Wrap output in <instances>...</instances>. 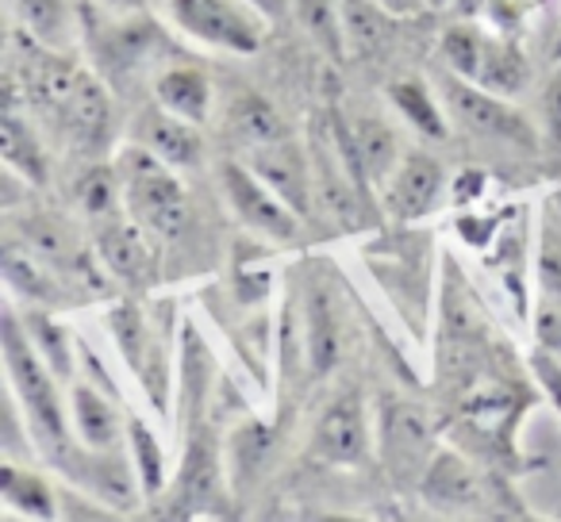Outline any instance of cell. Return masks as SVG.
<instances>
[{
  "label": "cell",
  "mask_w": 561,
  "mask_h": 522,
  "mask_svg": "<svg viewBox=\"0 0 561 522\" xmlns=\"http://www.w3.org/2000/svg\"><path fill=\"white\" fill-rule=\"evenodd\" d=\"M0 350H4V369H9V392L16 396L20 411H24L27 430H32L43 450H50L55 457L70 453L73 422H70V407L58 396V384H55L58 373L39 353V346L32 343L24 320H20L12 304H4Z\"/></svg>",
  "instance_id": "obj_1"
},
{
  "label": "cell",
  "mask_w": 561,
  "mask_h": 522,
  "mask_svg": "<svg viewBox=\"0 0 561 522\" xmlns=\"http://www.w3.org/2000/svg\"><path fill=\"white\" fill-rule=\"evenodd\" d=\"M116 173L124 185L127 216L139 227H147L154 239H178L188 223V193L178 181V170L165 165L147 147L127 139V147L116 154Z\"/></svg>",
  "instance_id": "obj_2"
},
{
  "label": "cell",
  "mask_w": 561,
  "mask_h": 522,
  "mask_svg": "<svg viewBox=\"0 0 561 522\" xmlns=\"http://www.w3.org/2000/svg\"><path fill=\"white\" fill-rule=\"evenodd\" d=\"M170 16L193 43L227 55H257L270 20L250 0H170Z\"/></svg>",
  "instance_id": "obj_3"
},
{
  "label": "cell",
  "mask_w": 561,
  "mask_h": 522,
  "mask_svg": "<svg viewBox=\"0 0 561 522\" xmlns=\"http://www.w3.org/2000/svg\"><path fill=\"white\" fill-rule=\"evenodd\" d=\"M443 96H446V112L454 116V124L466 127V131L481 135V139H496L507 142V147H523V150H535L538 147V135L530 127V119L515 108L507 96H496L489 89L473 85V81L450 78L443 81Z\"/></svg>",
  "instance_id": "obj_4"
},
{
  "label": "cell",
  "mask_w": 561,
  "mask_h": 522,
  "mask_svg": "<svg viewBox=\"0 0 561 522\" xmlns=\"http://www.w3.org/2000/svg\"><path fill=\"white\" fill-rule=\"evenodd\" d=\"M219 188H224L227 208L234 211V219H239L242 227H250V231L265 234V239H277V242L297 239L300 216L280 200L250 165L224 162L219 165Z\"/></svg>",
  "instance_id": "obj_5"
},
{
  "label": "cell",
  "mask_w": 561,
  "mask_h": 522,
  "mask_svg": "<svg viewBox=\"0 0 561 522\" xmlns=\"http://www.w3.org/2000/svg\"><path fill=\"white\" fill-rule=\"evenodd\" d=\"M381 457L389 473L420 480L427 476L435 453V430L423 407L408 404V399H385L381 404Z\"/></svg>",
  "instance_id": "obj_6"
},
{
  "label": "cell",
  "mask_w": 561,
  "mask_h": 522,
  "mask_svg": "<svg viewBox=\"0 0 561 522\" xmlns=\"http://www.w3.org/2000/svg\"><path fill=\"white\" fill-rule=\"evenodd\" d=\"M443 193H446L443 162L431 158L427 150H412L397 165V173L385 181V211L397 223H415V219L431 216L443 204Z\"/></svg>",
  "instance_id": "obj_7"
},
{
  "label": "cell",
  "mask_w": 561,
  "mask_h": 522,
  "mask_svg": "<svg viewBox=\"0 0 561 522\" xmlns=\"http://www.w3.org/2000/svg\"><path fill=\"white\" fill-rule=\"evenodd\" d=\"M127 139L147 147L150 154H158L165 165H173V170H196V165L204 162L201 124L173 116L162 104H158V108L150 104V108L135 112L131 127H127Z\"/></svg>",
  "instance_id": "obj_8"
},
{
  "label": "cell",
  "mask_w": 561,
  "mask_h": 522,
  "mask_svg": "<svg viewBox=\"0 0 561 522\" xmlns=\"http://www.w3.org/2000/svg\"><path fill=\"white\" fill-rule=\"evenodd\" d=\"M312 445L331 465L354 468L366 461L369 427H366V407H362L358 392H339V396H331V404L323 407L320 419H316Z\"/></svg>",
  "instance_id": "obj_9"
},
{
  "label": "cell",
  "mask_w": 561,
  "mask_h": 522,
  "mask_svg": "<svg viewBox=\"0 0 561 522\" xmlns=\"http://www.w3.org/2000/svg\"><path fill=\"white\" fill-rule=\"evenodd\" d=\"M154 234L139 227L135 219H124V211L112 219L93 223V246L101 266L124 285H147L154 277V250H150Z\"/></svg>",
  "instance_id": "obj_10"
},
{
  "label": "cell",
  "mask_w": 561,
  "mask_h": 522,
  "mask_svg": "<svg viewBox=\"0 0 561 522\" xmlns=\"http://www.w3.org/2000/svg\"><path fill=\"white\" fill-rule=\"evenodd\" d=\"M20 242L32 250L39 262H47L58 277H70V281H96V262L85 250V242L78 239L66 219L55 216H27L20 223Z\"/></svg>",
  "instance_id": "obj_11"
},
{
  "label": "cell",
  "mask_w": 561,
  "mask_h": 522,
  "mask_svg": "<svg viewBox=\"0 0 561 522\" xmlns=\"http://www.w3.org/2000/svg\"><path fill=\"white\" fill-rule=\"evenodd\" d=\"M112 338H116L127 369L147 384L154 407L165 411V407H170V373H165L162 358H158L162 350H158L154 335H150L147 315H142L135 304H119L116 312H112Z\"/></svg>",
  "instance_id": "obj_12"
},
{
  "label": "cell",
  "mask_w": 561,
  "mask_h": 522,
  "mask_svg": "<svg viewBox=\"0 0 561 522\" xmlns=\"http://www.w3.org/2000/svg\"><path fill=\"white\" fill-rule=\"evenodd\" d=\"M70 422L73 438L93 457H112L124 445L127 415H119V407L101 388H93V384H73L70 388Z\"/></svg>",
  "instance_id": "obj_13"
},
{
  "label": "cell",
  "mask_w": 561,
  "mask_h": 522,
  "mask_svg": "<svg viewBox=\"0 0 561 522\" xmlns=\"http://www.w3.org/2000/svg\"><path fill=\"white\" fill-rule=\"evenodd\" d=\"M247 165L280 196V200L289 204L297 216H308V208H312V173H308L305 154L293 147V139L247 150Z\"/></svg>",
  "instance_id": "obj_14"
},
{
  "label": "cell",
  "mask_w": 561,
  "mask_h": 522,
  "mask_svg": "<svg viewBox=\"0 0 561 522\" xmlns=\"http://www.w3.org/2000/svg\"><path fill=\"white\" fill-rule=\"evenodd\" d=\"M224 127L234 139V147L242 150H257L270 147V142L289 139V127L280 119V112L265 101L254 89H234L224 101Z\"/></svg>",
  "instance_id": "obj_15"
},
{
  "label": "cell",
  "mask_w": 561,
  "mask_h": 522,
  "mask_svg": "<svg viewBox=\"0 0 561 522\" xmlns=\"http://www.w3.org/2000/svg\"><path fill=\"white\" fill-rule=\"evenodd\" d=\"M9 12L35 47L66 55L78 43V12L70 0H9Z\"/></svg>",
  "instance_id": "obj_16"
},
{
  "label": "cell",
  "mask_w": 561,
  "mask_h": 522,
  "mask_svg": "<svg viewBox=\"0 0 561 522\" xmlns=\"http://www.w3.org/2000/svg\"><path fill=\"white\" fill-rule=\"evenodd\" d=\"M346 147H351V162L358 165V173L369 185H385L397 173L400 158V135L385 124L381 116H358L346 127Z\"/></svg>",
  "instance_id": "obj_17"
},
{
  "label": "cell",
  "mask_w": 561,
  "mask_h": 522,
  "mask_svg": "<svg viewBox=\"0 0 561 522\" xmlns=\"http://www.w3.org/2000/svg\"><path fill=\"white\" fill-rule=\"evenodd\" d=\"M154 101L170 108L173 116L204 127L211 116V81L196 66H165L154 78Z\"/></svg>",
  "instance_id": "obj_18"
},
{
  "label": "cell",
  "mask_w": 561,
  "mask_h": 522,
  "mask_svg": "<svg viewBox=\"0 0 561 522\" xmlns=\"http://www.w3.org/2000/svg\"><path fill=\"white\" fill-rule=\"evenodd\" d=\"M423 496L438 511H469L481 507V476L454 453H438L423 476Z\"/></svg>",
  "instance_id": "obj_19"
},
{
  "label": "cell",
  "mask_w": 561,
  "mask_h": 522,
  "mask_svg": "<svg viewBox=\"0 0 561 522\" xmlns=\"http://www.w3.org/2000/svg\"><path fill=\"white\" fill-rule=\"evenodd\" d=\"M473 85L515 101V96H523L530 85L527 55H523L507 35H489V47H484V58H481V73H477Z\"/></svg>",
  "instance_id": "obj_20"
},
{
  "label": "cell",
  "mask_w": 561,
  "mask_h": 522,
  "mask_svg": "<svg viewBox=\"0 0 561 522\" xmlns=\"http://www.w3.org/2000/svg\"><path fill=\"white\" fill-rule=\"evenodd\" d=\"M343 358V327H339V312L331 304L328 289L316 285L308 297V369L312 376H328Z\"/></svg>",
  "instance_id": "obj_21"
},
{
  "label": "cell",
  "mask_w": 561,
  "mask_h": 522,
  "mask_svg": "<svg viewBox=\"0 0 561 522\" xmlns=\"http://www.w3.org/2000/svg\"><path fill=\"white\" fill-rule=\"evenodd\" d=\"M0 499L12 514H24V519H58L55 488L32 468H20L12 457L0 465Z\"/></svg>",
  "instance_id": "obj_22"
},
{
  "label": "cell",
  "mask_w": 561,
  "mask_h": 522,
  "mask_svg": "<svg viewBox=\"0 0 561 522\" xmlns=\"http://www.w3.org/2000/svg\"><path fill=\"white\" fill-rule=\"evenodd\" d=\"M0 158L9 170H16L27 185H47V154H43V142L35 139L32 124L20 119L16 108L4 112L0 119Z\"/></svg>",
  "instance_id": "obj_23"
},
{
  "label": "cell",
  "mask_w": 561,
  "mask_h": 522,
  "mask_svg": "<svg viewBox=\"0 0 561 522\" xmlns=\"http://www.w3.org/2000/svg\"><path fill=\"white\" fill-rule=\"evenodd\" d=\"M389 104L415 127V131L427 135V139L443 142L446 135H450L446 112L438 108L435 93H431L423 81H397V85H389Z\"/></svg>",
  "instance_id": "obj_24"
},
{
  "label": "cell",
  "mask_w": 561,
  "mask_h": 522,
  "mask_svg": "<svg viewBox=\"0 0 561 522\" xmlns=\"http://www.w3.org/2000/svg\"><path fill=\"white\" fill-rule=\"evenodd\" d=\"M73 200H78V208L85 211L93 223L119 216V208H124V185H119L116 165H89V170L73 181Z\"/></svg>",
  "instance_id": "obj_25"
},
{
  "label": "cell",
  "mask_w": 561,
  "mask_h": 522,
  "mask_svg": "<svg viewBox=\"0 0 561 522\" xmlns=\"http://www.w3.org/2000/svg\"><path fill=\"white\" fill-rule=\"evenodd\" d=\"M484 47H489V32H481L469 16L450 24L443 32V39H438V55H443L446 70L466 81H477V73H481Z\"/></svg>",
  "instance_id": "obj_26"
},
{
  "label": "cell",
  "mask_w": 561,
  "mask_h": 522,
  "mask_svg": "<svg viewBox=\"0 0 561 522\" xmlns=\"http://www.w3.org/2000/svg\"><path fill=\"white\" fill-rule=\"evenodd\" d=\"M343 4V35L346 47L358 50V55H369V50L381 47L385 32H389V16L381 0H339Z\"/></svg>",
  "instance_id": "obj_27"
},
{
  "label": "cell",
  "mask_w": 561,
  "mask_h": 522,
  "mask_svg": "<svg viewBox=\"0 0 561 522\" xmlns=\"http://www.w3.org/2000/svg\"><path fill=\"white\" fill-rule=\"evenodd\" d=\"M127 445H131L135 457V480H139L142 496H158L165 488V457L162 442L154 438V430L139 419V415H127Z\"/></svg>",
  "instance_id": "obj_28"
},
{
  "label": "cell",
  "mask_w": 561,
  "mask_h": 522,
  "mask_svg": "<svg viewBox=\"0 0 561 522\" xmlns=\"http://www.w3.org/2000/svg\"><path fill=\"white\" fill-rule=\"evenodd\" d=\"M24 327L32 335V343L39 346V353L50 361L58 376H70V338H66L62 323L47 320L43 312H27L24 315Z\"/></svg>",
  "instance_id": "obj_29"
},
{
  "label": "cell",
  "mask_w": 561,
  "mask_h": 522,
  "mask_svg": "<svg viewBox=\"0 0 561 522\" xmlns=\"http://www.w3.org/2000/svg\"><path fill=\"white\" fill-rule=\"evenodd\" d=\"M538 285H542L546 300L561 304V211L558 219L546 216L542 242H538Z\"/></svg>",
  "instance_id": "obj_30"
},
{
  "label": "cell",
  "mask_w": 561,
  "mask_h": 522,
  "mask_svg": "<svg viewBox=\"0 0 561 522\" xmlns=\"http://www.w3.org/2000/svg\"><path fill=\"white\" fill-rule=\"evenodd\" d=\"M538 119H542V142L553 165H561V62L558 70L546 78L542 93H538Z\"/></svg>",
  "instance_id": "obj_31"
},
{
  "label": "cell",
  "mask_w": 561,
  "mask_h": 522,
  "mask_svg": "<svg viewBox=\"0 0 561 522\" xmlns=\"http://www.w3.org/2000/svg\"><path fill=\"white\" fill-rule=\"evenodd\" d=\"M530 373H535V381L542 384V392L553 404V411L561 415V358L538 346V350L530 353Z\"/></svg>",
  "instance_id": "obj_32"
},
{
  "label": "cell",
  "mask_w": 561,
  "mask_h": 522,
  "mask_svg": "<svg viewBox=\"0 0 561 522\" xmlns=\"http://www.w3.org/2000/svg\"><path fill=\"white\" fill-rule=\"evenodd\" d=\"M535 338L542 350L561 358V304L558 300H542V308H538V315H535Z\"/></svg>",
  "instance_id": "obj_33"
},
{
  "label": "cell",
  "mask_w": 561,
  "mask_h": 522,
  "mask_svg": "<svg viewBox=\"0 0 561 522\" xmlns=\"http://www.w3.org/2000/svg\"><path fill=\"white\" fill-rule=\"evenodd\" d=\"M93 4L104 12H112V16H142L154 0H93Z\"/></svg>",
  "instance_id": "obj_34"
},
{
  "label": "cell",
  "mask_w": 561,
  "mask_h": 522,
  "mask_svg": "<svg viewBox=\"0 0 561 522\" xmlns=\"http://www.w3.org/2000/svg\"><path fill=\"white\" fill-rule=\"evenodd\" d=\"M257 12H262L265 20H285V16H293V0H250Z\"/></svg>",
  "instance_id": "obj_35"
},
{
  "label": "cell",
  "mask_w": 561,
  "mask_h": 522,
  "mask_svg": "<svg viewBox=\"0 0 561 522\" xmlns=\"http://www.w3.org/2000/svg\"><path fill=\"white\" fill-rule=\"evenodd\" d=\"M381 4L392 12V16H412V12L427 9V0H381Z\"/></svg>",
  "instance_id": "obj_36"
},
{
  "label": "cell",
  "mask_w": 561,
  "mask_h": 522,
  "mask_svg": "<svg viewBox=\"0 0 561 522\" xmlns=\"http://www.w3.org/2000/svg\"><path fill=\"white\" fill-rule=\"evenodd\" d=\"M450 4H458V0H427V9H450Z\"/></svg>",
  "instance_id": "obj_37"
},
{
  "label": "cell",
  "mask_w": 561,
  "mask_h": 522,
  "mask_svg": "<svg viewBox=\"0 0 561 522\" xmlns=\"http://www.w3.org/2000/svg\"><path fill=\"white\" fill-rule=\"evenodd\" d=\"M553 58L561 62V35H558V43H553Z\"/></svg>",
  "instance_id": "obj_38"
},
{
  "label": "cell",
  "mask_w": 561,
  "mask_h": 522,
  "mask_svg": "<svg viewBox=\"0 0 561 522\" xmlns=\"http://www.w3.org/2000/svg\"><path fill=\"white\" fill-rule=\"evenodd\" d=\"M558 211H561V193H558Z\"/></svg>",
  "instance_id": "obj_39"
}]
</instances>
